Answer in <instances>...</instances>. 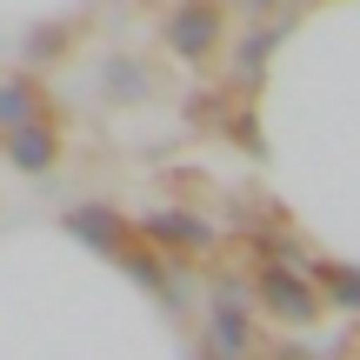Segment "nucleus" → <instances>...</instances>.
I'll return each mask as SVG.
<instances>
[{
	"mask_svg": "<svg viewBox=\"0 0 360 360\" xmlns=\"http://www.w3.org/2000/svg\"><path fill=\"white\" fill-rule=\"evenodd\" d=\"M254 294H260V307L274 314V321H321V294H314V281H307V267H260L254 274Z\"/></svg>",
	"mask_w": 360,
	"mask_h": 360,
	"instance_id": "1",
	"label": "nucleus"
},
{
	"mask_svg": "<svg viewBox=\"0 0 360 360\" xmlns=\"http://www.w3.org/2000/svg\"><path fill=\"white\" fill-rule=\"evenodd\" d=\"M220 40V13L214 0H180V7L167 13V47L180 53V60H207Z\"/></svg>",
	"mask_w": 360,
	"mask_h": 360,
	"instance_id": "2",
	"label": "nucleus"
},
{
	"mask_svg": "<svg viewBox=\"0 0 360 360\" xmlns=\"http://www.w3.org/2000/svg\"><path fill=\"white\" fill-rule=\"evenodd\" d=\"M7 160L20 174H47L53 160H60V141H53L47 120H20V127H7Z\"/></svg>",
	"mask_w": 360,
	"mask_h": 360,
	"instance_id": "3",
	"label": "nucleus"
},
{
	"mask_svg": "<svg viewBox=\"0 0 360 360\" xmlns=\"http://www.w3.org/2000/svg\"><path fill=\"white\" fill-rule=\"evenodd\" d=\"M60 227L74 233L80 247H94V254H120V247H127V227H120V214H114V207H74Z\"/></svg>",
	"mask_w": 360,
	"mask_h": 360,
	"instance_id": "4",
	"label": "nucleus"
},
{
	"mask_svg": "<svg viewBox=\"0 0 360 360\" xmlns=\"http://www.w3.org/2000/svg\"><path fill=\"white\" fill-rule=\"evenodd\" d=\"M247 340H254V327H247V307H240L233 294H220L214 321H207V347L227 354V360H240V354H247Z\"/></svg>",
	"mask_w": 360,
	"mask_h": 360,
	"instance_id": "5",
	"label": "nucleus"
},
{
	"mask_svg": "<svg viewBox=\"0 0 360 360\" xmlns=\"http://www.w3.org/2000/svg\"><path fill=\"white\" fill-rule=\"evenodd\" d=\"M147 240L154 247H207L214 240V227L207 220H193V214H180V207H160V214H147Z\"/></svg>",
	"mask_w": 360,
	"mask_h": 360,
	"instance_id": "6",
	"label": "nucleus"
},
{
	"mask_svg": "<svg viewBox=\"0 0 360 360\" xmlns=\"http://www.w3.org/2000/svg\"><path fill=\"white\" fill-rule=\"evenodd\" d=\"M20 120H40V94L27 80H0V134L20 127Z\"/></svg>",
	"mask_w": 360,
	"mask_h": 360,
	"instance_id": "7",
	"label": "nucleus"
},
{
	"mask_svg": "<svg viewBox=\"0 0 360 360\" xmlns=\"http://www.w3.org/2000/svg\"><path fill=\"white\" fill-rule=\"evenodd\" d=\"M307 281H314V287H327V294H334L340 307H360V274H354V267H334V260H314V267H307Z\"/></svg>",
	"mask_w": 360,
	"mask_h": 360,
	"instance_id": "8",
	"label": "nucleus"
},
{
	"mask_svg": "<svg viewBox=\"0 0 360 360\" xmlns=\"http://www.w3.org/2000/svg\"><path fill=\"white\" fill-rule=\"evenodd\" d=\"M240 7H254V13H260V7H274V0H240Z\"/></svg>",
	"mask_w": 360,
	"mask_h": 360,
	"instance_id": "9",
	"label": "nucleus"
},
{
	"mask_svg": "<svg viewBox=\"0 0 360 360\" xmlns=\"http://www.w3.org/2000/svg\"><path fill=\"white\" fill-rule=\"evenodd\" d=\"M274 360H314V354H274Z\"/></svg>",
	"mask_w": 360,
	"mask_h": 360,
	"instance_id": "10",
	"label": "nucleus"
},
{
	"mask_svg": "<svg viewBox=\"0 0 360 360\" xmlns=\"http://www.w3.org/2000/svg\"><path fill=\"white\" fill-rule=\"evenodd\" d=\"M200 360H227V354H214V347H207V354H200Z\"/></svg>",
	"mask_w": 360,
	"mask_h": 360,
	"instance_id": "11",
	"label": "nucleus"
}]
</instances>
